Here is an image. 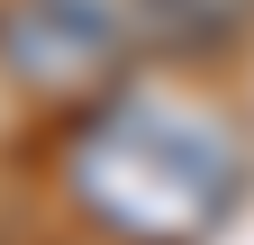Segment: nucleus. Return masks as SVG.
I'll list each match as a JSON object with an SVG mask.
<instances>
[{
    "instance_id": "3",
    "label": "nucleus",
    "mask_w": 254,
    "mask_h": 245,
    "mask_svg": "<svg viewBox=\"0 0 254 245\" xmlns=\"http://www.w3.org/2000/svg\"><path fill=\"white\" fill-rule=\"evenodd\" d=\"M254 27V0H136L145 64H190V55H227Z\"/></svg>"
},
{
    "instance_id": "2",
    "label": "nucleus",
    "mask_w": 254,
    "mask_h": 245,
    "mask_svg": "<svg viewBox=\"0 0 254 245\" xmlns=\"http://www.w3.org/2000/svg\"><path fill=\"white\" fill-rule=\"evenodd\" d=\"M145 64L136 0H0V73L46 100L109 91Z\"/></svg>"
},
{
    "instance_id": "1",
    "label": "nucleus",
    "mask_w": 254,
    "mask_h": 245,
    "mask_svg": "<svg viewBox=\"0 0 254 245\" xmlns=\"http://www.w3.org/2000/svg\"><path fill=\"white\" fill-rule=\"evenodd\" d=\"M236 191V136L218 109L154 82H109V109L73 136V200L127 245H190Z\"/></svg>"
}]
</instances>
